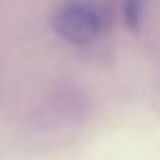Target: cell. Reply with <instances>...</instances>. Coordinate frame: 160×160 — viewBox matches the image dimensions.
<instances>
[{
	"label": "cell",
	"mask_w": 160,
	"mask_h": 160,
	"mask_svg": "<svg viewBox=\"0 0 160 160\" xmlns=\"http://www.w3.org/2000/svg\"><path fill=\"white\" fill-rule=\"evenodd\" d=\"M51 27L70 44H90L105 29V11L94 0H66L55 9Z\"/></svg>",
	"instance_id": "cell-1"
},
{
	"label": "cell",
	"mask_w": 160,
	"mask_h": 160,
	"mask_svg": "<svg viewBox=\"0 0 160 160\" xmlns=\"http://www.w3.org/2000/svg\"><path fill=\"white\" fill-rule=\"evenodd\" d=\"M123 11H125V20L127 24H138L142 18V9H145V0H123Z\"/></svg>",
	"instance_id": "cell-2"
}]
</instances>
